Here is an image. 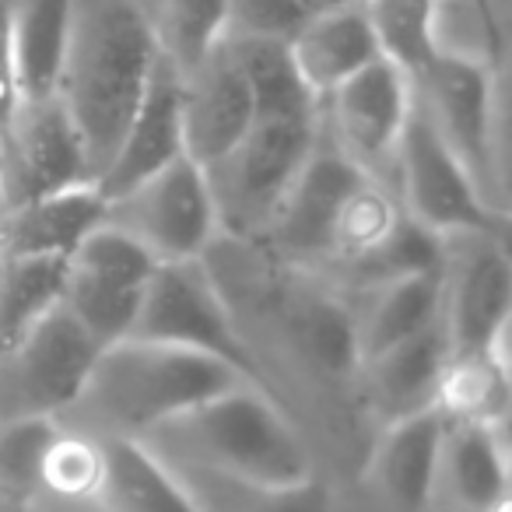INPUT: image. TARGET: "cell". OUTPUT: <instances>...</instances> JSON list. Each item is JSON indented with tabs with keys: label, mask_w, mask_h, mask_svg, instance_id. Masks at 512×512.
Here are the masks:
<instances>
[{
	"label": "cell",
	"mask_w": 512,
	"mask_h": 512,
	"mask_svg": "<svg viewBox=\"0 0 512 512\" xmlns=\"http://www.w3.org/2000/svg\"><path fill=\"white\" fill-rule=\"evenodd\" d=\"M470 8H477L481 11L484 18H491V22H502V18H498V8H495V0H467Z\"/></svg>",
	"instance_id": "cell-35"
},
{
	"label": "cell",
	"mask_w": 512,
	"mask_h": 512,
	"mask_svg": "<svg viewBox=\"0 0 512 512\" xmlns=\"http://www.w3.org/2000/svg\"><path fill=\"white\" fill-rule=\"evenodd\" d=\"M309 11V0H225L221 39H288Z\"/></svg>",
	"instance_id": "cell-33"
},
{
	"label": "cell",
	"mask_w": 512,
	"mask_h": 512,
	"mask_svg": "<svg viewBox=\"0 0 512 512\" xmlns=\"http://www.w3.org/2000/svg\"><path fill=\"white\" fill-rule=\"evenodd\" d=\"M337 292H351V299L344 302H348L358 365L390 344H400L439 323V274H400Z\"/></svg>",
	"instance_id": "cell-20"
},
{
	"label": "cell",
	"mask_w": 512,
	"mask_h": 512,
	"mask_svg": "<svg viewBox=\"0 0 512 512\" xmlns=\"http://www.w3.org/2000/svg\"><path fill=\"white\" fill-rule=\"evenodd\" d=\"M446 355L449 348L442 323H432L421 334L365 358L358 365V386H362L369 411L386 425V421L404 418V414L421 411V407H432L435 383H439Z\"/></svg>",
	"instance_id": "cell-22"
},
{
	"label": "cell",
	"mask_w": 512,
	"mask_h": 512,
	"mask_svg": "<svg viewBox=\"0 0 512 512\" xmlns=\"http://www.w3.org/2000/svg\"><path fill=\"white\" fill-rule=\"evenodd\" d=\"M155 267L158 260L148 249L127 239L120 228L99 221L67 253L60 302L95 341L113 344L127 337Z\"/></svg>",
	"instance_id": "cell-12"
},
{
	"label": "cell",
	"mask_w": 512,
	"mask_h": 512,
	"mask_svg": "<svg viewBox=\"0 0 512 512\" xmlns=\"http://www.w3.org/2000/svg\"><path fill=\"white\" fill-rule=\"evenodd\" d=\"M365 172L355 169L327 137H316V148L309 151L306 165L299 176L292 179L288 193L281 197L274 218L267 221L264 235L253 242L267 256H274L278 264H292L302 271L320 267L323 249L330 239V225H334L337 211H341L344 197L351 186L362 179Z\"/></svg>",
	"instance_id": "cell-14"
},
{
	"label": "cell",
	"mask_w": 512,
	"mask_h": 512,
	"mask_svg": "<svg viewBox=\"0 0 512 512\" xmlns=\"http://www.w3.org/2000/svg\"><path fill=\"white\" fill-rule=\"evenodd\" d=\"M239 60L256 102V116H320V99L299 78L288 39H225Z\"/></svg>",
	"instance_id": "cell-29"
},
{
	"label": "cell",
	"mask_w": 512,
	"mask_h": 512,
	"mask_svg": "<svg viewBox=\"0 0 512 512\" xmlns=\"http://www.w3.org/2000/svg\"><path fill=\"white\" fill-rule=\"evenodd\" d=\"M0 211H4V200H0Z\"/></svg>",
	"instance_id": "cell-39"
},
{
	"label": "cell",
	"mask_w": 512,
	"mask_h": 512,
	"mask_svg": "<svg viewBox=\"0 0 512 512\" xmlns=\"http://www.w3.org/2000/svg\"><path fill=\"white\" fill-rule=\"evenodd\" d=\"M495 78L498 71L467 57L439 53L411 78L414 102L446 148L460 158L477 190L502 218L505 214V179L502 151L495 144Z\"/></svg>",
	"instance_id": "cell-8"
},
{
	"label": "cell",
	"mask_w": 512,
	"mask_h": 512,
	"mask_svg": "<svg viewBox=\"0 0 512 512\" xmlns=\"http://www.w3.org/2000/svg\"><path fill=\"white\" fill-rule=\"evenodd\" d=\"M169 470L183 484L197 512H334V495L316 474L306 481L271 484L183 467V463H169Z\"/></svg>",
	"instance_id": "cell-24"
},
{
	"label": "cell",
	"mask_w": 512,
	"mask_h": 512,
	"mask_svg": "<svg viewBox=\"0 0 512 512\" xmlns=\"http://www.w3.org/2000/svg\"><path fill=\"white\" fill-rule=\"evenodd\" d=\"M320 137V116H256L214 162L200 165L218 211L221 239L256 242Z\"/></svg>",
	"instance_id": "cell-4"
},
{
	"label": "cell",
	"mask_w": 512,
	"mask_h": 512,
	"mask_svg": "<svg viewBox=\"0 0 512 512\" xmlns=\"http://www.w3.org/2000/svg\"><path fill=\"white\" fill-rule=\"evenodd\" d=\"M414 106V85L379 57L320 99V134L365 176L390 183L393 155Z\"/></svg>",
	"instance_id": "cell-11"
},
{
	"label": "cell",
	"mask_w": 512,
	"mask_h": 512,
	"mask_svg": "<svg viewBox=\"0 0 512 512\" xmlns=\"http://www.w3.org/2000/svg\"><path fill=\"white\" fill-rule=\"evenodd\" d=\"M158 460L246 481L292 484L316 474L309 446L281 400L256 383H235L144 432Z\"/></svg>",
	"instance_id": "cell-3"
},
{
	"label": "cell",
	"mask_w": 512,
	"mask_h": 512,
	"mask_svg": "<svg viewBox=\"0 0 512 512\" xmlns=\"http://www.w3.org/2000/svg\"><path fill=\"white\" fill-rule=\"evenodd\" d=\"M509 425L446 421L435 470V498L456 512H488L509 498Z\"/></svg>",
	"instance_id": "cell-21"
},
{
	"label": "cell",
	"mask_w": 512,
	"mask_h": 512,
	"mask_svg": "<svg viewBox=\"0 0 512 512\" xmlns=\"http://www.w3.org/2000/svg\"><path fill=\"white\" fill-rule=\"evenodd\" d=\"M99 344L57 302L32 327L0 348V425L25 418H64L85 386Z\"/></svg>",
	"instance_id": "cell-6"
},
{
	"label": "cell",
	"mask_w": 512,
	"mask_h": 512,
	"mask_svg": "<svg viewBox=\"0 0 512 512\" xmlns=\"http://www.w3.org/2000/svg\"><path fill=\"white\" fill-rule=\"evenodd\" d=\"M446 435V418L421 407L379 428L365 460V481L393 512H428L435 502V470Z\"/></svg>",
	"instance_id": "cell-16"
},
{
	"label": "cell",
	"mask_w": 512,
	"mask_h": 512,
	"mask_svg": "<svg viewBox=\"0 0 512 512\" xmlns=\"http://www.w3.org/2000/svg\"><path fill=\"white\" fill-rule=\"evenodd\" d=\"M393 193L407 218L435 235L453 232H505V218L484 200L460 158L446 148L428 116L414 102L393 155Z\"/></svg>",
	"instance_id": "cell-9"
},
{
	"label": "cell",
	"mask_w": 512,
	"mask_h": 512,
	"mask_svg": "<svg viewBox=\"0 0 512 512\" xmlns=\"http://www.w3.org/2000/svg\"><path fill=\"white\" fill-rule=\"evenodd\" d=\"M4 509H8V502H4V498H0V512H4Z\"/></svg>",
	"instance_id": "cell-38"
},
{
	"label": "cell",
	"mask_w": 512,
	"mask_h": 512,
	"mask_svg": "<svg viewBox=\"0 0 512 512\" xmlns=\"http://www.w3.org/2000/svg\"><path fill=\"white\" fill-rule=\"evenodd\" d=\"M106 474L95 512H197L183 484L137 439H102Z\"/></svg>",
	"instance_id": "cell-27"
},
{
	"label": "cell",
	"mask_w": 512,
	"mask_h": 512,
	"mask_svg": "<svg viewBox=\"0 0 512 512\" xmlns=\"http://www.w3.org/2000/svg\"><path fill=\"white\" fill-rule=\"evenodd\" d=\"M179 120H183V151L197 165L225 155L253 127V92L225 39L190 71H179Z\"/></svg>",
	"instance_id": "cell-15"
},
{
	"label": "cell",
	"mask_w": 512,
	"mask_h": 512,
	"mask_svg": "<svg viewBox=\"0 0 512 512\" xmlns=\"http://www.w3.org/2000/svg\"><path fill=\"white\" fill-rule=\"evenodd\" d=\"M15 99H18V88H15V71H11V46H8V0H0V127L8 120Z\"/></svg>",
	"instance_id": "cell-34"
},
{
	"label": "cell",
	"mask_w": 512,
	"mask_h": 512,
	"mask_svg": "<svg viewBox=\"0 0 512 512\" xmlns=\"http://www.w3.org/2000/svg\"><path fill=\"white\" fill-rule=\"evenodd\" d=\"M158 57L141 0H71L57 99L85 144L92 179L113 162Z\"/></svg>",
	"instance_id": "cell-1"
},
{
	"label": "cell",
	"mask_w": 512,
	"mask_h": 512,
	"mask_svg": "<svg viewBox=\"0 0 512 512\" xmlns=\"http://www.w3.org/2000/svg\"><path fill=\"white\" fill-rule=\"evenodd\" d=\"M379 53L407 78L435 57V0H362Z\"/></svg>",
	"instance_id": "cell-32"
},
{
	"label": "cell",
	"mask_w": 512,
	"mask_h": 512,
	"mask_svg": "<svg viewBox=\"0 0 512 512\" xmlns=\"http://www.w3.org/2000/svg\"><path fill=\"white\" fill-rule=\"evenodd\" d=\"M288 53L316 99L330 95L341 81L383 57L362 0L313 8L306 22L288 36Z\"/></svg>",
	"instance_id": "cell-18"
},
{
	"label": "cell",
	"mask_w": 512,
	"mask_h": 512,
	"mask_svg": "<svg viewBox=\"0 0 512 512\" xmlns=\"http://www.w3.org/2000/svg\"><path fill=\"white\" fill-rule=\"evenodd\" d=\"M102 221L148 249L158 264L204 260L221 239L204 169L186 155L106 197Z\"/></svg>",
	"instance_id": "cell-7"
},
{
	"label": "cell",
	"mask_w": 512,
	"mask_h": 512,
	"mask_svg": "<svg viewBox=\"0 0 512 512\" xmlns=\"http://www.w3.org/2000/svg\"><path fill=\"white\" fill-rule=\"evenodd\" d=\"M235 383L253 379L200 351L120 337L99 351L81 393L57 421L99 439H141L162 421Z\"/></svg>",
	"instance_id": "cell-2"
},
{
	"label": "cell",
	"mask_w": 512,
	"mask_h": 512,
	"mask_svg": "<svg viewBox=\"0 0 512 512\" xmlns=\"http://www.w3.org/2000/svg\"><path fill=\"white\" fill-rule=\"evenodd\" d=\"M183 151V120H179V71L165 57H158L155 71L148 78L141 102L130 116L127 130L120 137L113 162L95 179L102 197L134 186L137 179L151 176L162 165L176 162Z\"/></svg>",
	"instance_id": "cell-17"
},
{
	"label": "cell",
	"mask_w": 512,
	"mask_h": 512,
	"mask_svg": "<svg viewBox=\"0 0 512 512\" xmlns=\"http://www.w3.org/2000/svg\"><path fill=\"white\" fill-rule=\"evenodd\" d=\"M127 337L221 358L267 390L260 362L249 351L232 306L221 295V285L214 281L207 260L158 264L141 295V306H137Z\"/></svg>",
	"instance_id": "cell-5"
},
{
	"label": "cell",
	"mask_w": 512,
	"mask_h": 512,
	"mask_svg": "<svg viewBox=\"0 0 512 512\" xmlns=\"http://www.w3.org/2000/svg\"><path fill=\"white\" fill-rule=\"evenodd\" d=\"M323 4H344V0H313V8H323Z\"/></svg>",
	"instance_id": "cell-37"
},
{
	"label": "cell",
	"mask_w": 512,
	"mask_h": 512,
	"mask_svg": "<svg viewBox=\"0 0 512 512\" xmlns=\"http://www.w3.org/2000/svg\"><path fill=\"white\" fill-rule=\"evenodd\" d=\"M71 0H8V46L18 99L57 95Z\"/></svg>",
	"instance_id": "cell-25"
},
{
	"label": "cell",
	"mask_w": 512,
	"mask_h": 512,
	"mask_svg": "<svg viewBox=\"0 0 512 512\" xmlns=\"http://www.w3.org/2000/svg\"><path fill=\"white\" fill-rule=\"evenodd\" d=\"M106 214L95 183H78L0 211V260H67Z\"/></svg>",
	"instance_id": "cell-19"
},
{
	"label": "cell",
	"mask_w": 512,
	"mask_h": 512,
	"mask_svg": "<svg viewBox=\"0 0 512 512\" xmlns=\"http://www.w3.org/2000/svg\"><path fill=\"white\" fill-rule=\"evenodd\" d=\"M442 239L439 323L449 351L491 348L509 334L512 264L505 232H453Z\"/></svg>",
	"instance_id": "cell-10"
},
{
	"label": "cell",
	"mask_w": 512,
	"mask_h": 512,
	"mask_svg": "<svg viewBox=\"0 0 512 512\" xmlns=\"http://www.w3.org/2000/svg\"><path fill=\"white\" fill-rule=\"evenodd\" d=\"M400 221H404V207H400L393 186L362 176L351 186L334 225H330L327 249H323L316 271H334L337 278H344L397 232Z\"/></svg>",
	"instance_id": "cell-28"
},
{
	"label": "cell",
	"mask_w": 512,
	"mask_h": 512,
	"mask_svg": "<svg viewBox=\"0 0 512 512\" xmlns=\"http://www.w3.org/2000/svg\"><path fill=\"white\" fill-rule=\"evenodd\" d=\"M95 183L85 144L57 95L15 99L0 127V200L4 207Z\"/></svg>",
	"instance_id": "cell-13"
},
{
	"label": "cell",
	"mask_w": 512,
	"mask_h": 512,
	"mask_svg": "<svg viewBox=\"0 0 512 512\" xmlns=\"http://www.w3.org/2000/svg\"><path fill=\"white\" fill-rule=\"evenodd\" d=\"M64 295V260H0V348Z\"/></svg>",
	"instance_id": "cell-31"
},
{
	"label": "cell",
	"mask_w": 512,
	"mask_h": 512,
	"mask_svg": "<svg viewBox=\"0 0 512 512\" xmlns=\"http://www.w3.org/2000/svg\"><path fill=\"white\" fill-rule=\"evenodd\" d=\"M509 334L481 351H449L432 407L463 425H509Z\"/></svg>",
	"instance_id": "cell-23"
},
{
	"label": "cell",
	"mask_w": 512,
	"mask_h": 512,
	"mask_svg": "<svg viewBox=\"0 0 512 512\" xmlns=\"http://www.w3.org/2000/svg\"><path fill=\"white\" fill-rule=\"evenodd\" d=\"M158 50L176 71H190L225 36V0H141Z\"/></svg>",
	"instance_id": "cell-30"
},
{
	"label": "cell",
	"mask_w": 512,
	"mask_h": 512,
	"mask_svg": "<svg viewBox=\"0 0 512 512\" xmlns=\"http://www.w3.org/2000/svg\"><path fill=\"white\" fill-rule=\"evenodd\" d=\"M4 512H32V509H29V505H8Z\"/></svg>",
	"instance_id": "cell-36"
},
{
	"label": "cell",
	"mask_w": 512,
	"mask_h": 512,
	"mask_svg": "<svg viewBox=\"0 0 512 512\" xmlns=\"http://www.w3.org/2000/svg\"><path fill=\"white\" fill-rule=\"evenodd\" d=\"M106 474V449L92 432L57 421L36 474L32 512H95Z\"/></svg>",
	"instance_id": "cell-26"
}]
</instances>
